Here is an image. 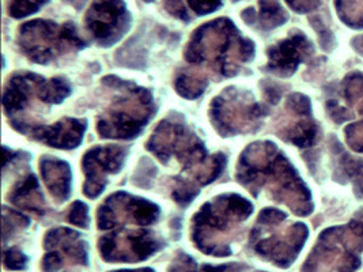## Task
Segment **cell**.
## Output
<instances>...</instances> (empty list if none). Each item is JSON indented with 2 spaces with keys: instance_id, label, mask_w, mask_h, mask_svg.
<instances>
[{
  "instance_id": "52a82bcc",
  "label": "cell",
  "mask_w": 363,
  "mask_h": 272,
  "mask_svg": "<svg viewBox=\"0 0 363 272\" xmlns=\"http://www.w3.org/2000/svg\"><path fill=\"white\" fill-rule=\"evenodd\" d=\"M152 112V97L149 91L123 82V93L99 118L97 131L102 137H135L149 123Z\"/></svg>"
},
{
  "instance_id": "4316f807",
  "label": "cell",
  "mask_w": 363,
  "mask_h": 272,
  "mask_svg": "<svg viewBox=\"0 0 363 272\" xmlns=\"http://www.w3.org/2000/svg\"><path fill=\"white\" fill-rule=\"evenodd\" d=\"M347 144L351 150L357 153H363V121L350 124L345 130Z\"/></svg>"
},
{
  "instance_id": "8992f818",
  "label": "cell",
  "mask_w": 363,
  "mask_h": 272,
  "mask_svg": "<svg viewBox=\"0 0 363 272\" xmlns=\"http://www.w3.org/2000/svg\"><path fill=\"white\" fill-rule=\"evenodd\" d=\"M363 212L345 226L321 233L302 272H355L362 260Z\"/></svg>"
},
{
  "instance_id": "603a6c76",
  "label": "cell",
  "mask_w": 363,
  "mask_h": 272,
  "mask_svg": "<svg viewBox=\"0 0 363 272\" xmlns=\"http://www.w3.org/2000/svg\"><path fill=\"white\" fill-rule=\"evenodd\" d=\"M342 94L350 105L359 102L358 112L363 115V74L351 72L342 84Z\"/></svg>"
},
{
  "instance_id": "7c38bea8",
  "label": "cell",
  "mask_w": 363,
  "mask_h": 272,
  "mask_svg": "<svg viewBox=\"0 0 363 272\" xmlns=\"http://www.w3.org/2000/svg\"><path fill=\"white\" fill-rule=\"evenodd\" d=\"M131 21L123 0H96L86 13L84 25L99 45L111 47L128 32Z\"/></svg>"
},
{
  "instance_id": "836d02e7",
  "label": "cell",
  "mask_w": 363,
  "mask_h": 272,
  "mask_svg": "<svg viewBox=\"0 0 363 272\" xmlns=\"http://www.w3.org/2000/svg\"><path fill=\"white\" fill-rule=\"evenodd\" d=\"M328 110H330V118L336 123H343L352 118V113L345 106H340L337 102H328Z\"/></svg>"
},
{
  "instance_id": "f1b7e54d",
  "label": "cell",
  "mask_w": 363,
  "mask_h": 272,
  "mask_svg": "<svg viewBox=\"0 0 363 272\" xmlns=\"http://www.w3.org/2000/svg\"><path fill=\"white\" fill-rule=\"evenodd\" d=\"M68 222L78 226V227H87L89 226V215H87V205L82 202L72 204L68 212Z\"/></svg>"
},
{
  "instance_id": "d4e9b609",
  "label": "cell",
  "mask_w": 363,
  "mask_h": 272,
  "mask_svg": "<svg viewBox=\"0 0 363 272\" xmlns=\"http://www.w3.org/2000/svg\"><path fill=\"white\" fill-rule=\"evenodd\" d=\"M29 220L16 211H7L4 208V215H3V233H4V242L7 238L16 236L18 232L23 230L25 227L29 226Z\"/></svg>"
},
{
  "instance_id": "7402d4cb",
  "label": "cell",
  "mask_w": 363,
  "mask_h": 272,
  "mask_svg": "<svg viewBox=\"0 0 363 272\" xmlns=\"http://www.w3.org/2000/svg\"><path fill=\"white\" fill-rule=\"evenodd\" d=\"M336 11L342 21L354 28H363V0H335Z\"/></svg>"
},
{
  "instance_id": "277c9868",
  "label": "cell",
  "mask_w": 363,
  "mask_h": 272,
  "mask_svg": "<svg viewBox=\"0 0 363 272\" xmlns=\"http://www.w3.org/2000/svg\"><path fill=\"white\" fill-rule=\"evenodd\" d=\"M253 205L247 199L230 193L204 204L194 218L192 239L206 255L225 257L231 254V237L238 225L247 221Z\"/></svg>"
},
{
  "instance_id": "4dcf8cb0",
  "label": "cell",
  "mask_w": 363,
  "mask_h": 272,
  "mask_svg": "<svg viewBox=\"0 0 363 272\" xmlns=\"http://www.w3.org/2000/svg\"><path fill=\"white\" fill-rule=\"evenodd\" d=\"M188 4L199 16H206L216 11L220 7L222 0H188Z\"/></svg>"
},
{
  "instance_id": "30bf717a",
  "label": "cell",
  "mask_w": 363,
  "mask_h": 272,
  "mask_svg": "<svg viewBox=\"0 0 363 272\" xmlns=\"http://www.w3.org/2000/svg\"><path fill=\"white\" fill-rule=\"evenodd\" d=\"M71 89L65 81L55 78L47 81L34 74L14 75L4 91V109L9 115L23 110L29 102L37 98L47 103H60L69 96Z\"/></svg>"
},
{
  "instance_id": "f546056e",
  "label": "cell",
  "mask_w": 363,
  "mask_h": 272,
  "mask_svg": "<svg viewBox=\"0 0 363 272\" xmlns=\"http://www.w3.org/2000/svg\"><path fill=\"white\" fill-rule=\"evenodd\" d=\"M169 272H198V266L191 256L179 254L170 264Z\"/></svg>"
},
{
  "instance_id": "ac0fdd59",
  "label": "cell",
  "mask_w": 363,
  "mask_h": 272,
  "mask_svg": "<svg viewBox=\"0 0 363 272\" xmlns=\"http://www.w3.org/2000/svg\"><path fill=\"white\" fill-rule=\"evenodd\" d=\"M40 168L52 198L59 203L65 202L71 191V170L68 164L56 158H43Z\"/></svg>"
},
{
  "instance_id": "44dd1931",
  "label": "cell",
  "mask_w": 363,
  "mask_h": 272,
  "mask_svg": "<svg viewBox=\"0 0 363 272\" xmlns=\"http://www.w3.org/2000/svg\"><path fill=\"white\" fill-rule=\"evenodd\" d=\"M260 13L257 16V21L264 29H275L286 23L289 19L287 13L281 7L279 0H259Z\"/></svg>"
},
{
  "instance_id": "d590c367",
  "label": "cell",
  "mask_w": 363,
  "mask_h": 272,
  "mask_svg": "<svg viewBox=\"0 0 363 272\" xmlns=\"http://www.w3.org/2000/svg\"><path fill=\"white\" fill-rule=\"evenodd\" d=\"M242 19L248 23V25H253L257 22V14L255 11V8H247L245 11H242Z\"/></svg>"
},
{
  "instance_id": "d6a6232c",
  "label": "cell",
  "mask_w": 363,
  "mask_h": 272,
  "mask_svg": "<svg viewBox=\"0 0 363 272\" xmlns=\"http://www.w3.org/2000/svg\"><path fill=\"white\" fill-rule=\"evenodd\" d=\"M286 3L297 13H311L315 10L321 0H286Z\"/></svg>"
},
{
  "instance_id": "ba28073f",
  "label": "cell",
  "mask_w": 363,
  "mask_h": 272,
  "mask_svg": "<svg viewBox=\"0 0 363 272\" xmlns=\"http://www.w3.org/2000/svg\"><path fill=\"white\" fill-rule=\"evenodd\" d=\"M18 45L32 62L50 63L72 50H79L86 42L72 23L57 25L47 19H35L21 26Z\"/></svg>"
},
{
  "instance_id": "484cf974",
  "label": "cell",
  "mask_w": 363,
  "mask_h": 272,
  "mask_svg": "<svg viewBox=\"0 0 363 272\" xmlns=\"http://www.w3.org/2000/svg\"><path fill=\"white\" fill-rule=\"evenodd\" d=\"M47 0H10L9 14L13 18H23L32 16L40 10Z\"/></svg>"
},
{
  "instance_id": "2e32d148",
  "label": "cell",
  "mask_w": 363,
  "mask_h": 272,
  "mask_svg": "<svg viewBox=\"0 0 363 272\" xmlns=\"http://www.w3.org/2000/svg\"><path fill=\"white\" fill-rule=\"evenodd\" d=\"M14 127L19 132L29 134L34 139L56 147V149H74L82 142L86 131V123L83 120L62 119L53 125H34L25 121L14 120Z\"/></svg>"
},
{
  "instance_id": "6da1fadb",
  "label": "cell",
  "mask_w": 363,
  "mask_h": 272,
  "mask_svg": "<svg viewBox=\"0 0 363 272\" xmlns=\"http://www.w3.org/2000/svg\"><path fill=\"white\" fill-rule=\"evenodd\" d=\"M237 177L255 195L262 188H268L277 202L286 204L301 217L309 215L313 210L309 189L271 142L249 146L240 158Z\"/></svg>"
},
{
  "instance_id": "e0dca14e",
  "label": "cell",
  "mask_w": 363,
  "mask_h": 272,
  "mask_svg": "<svg viewBox=\"0 0 363 272\" xmlns=\"http://www.w3.org/2000/svg\"><path fill=\"white\" fill-rule=\"evenodd\" d=\"M313 52L312 42L305 34L297 32L291 37L283 40L269 48L268 51V66L267 68L279 75L290 76L296 72L298 66Z\"/></svg>"
},
{
  "instance_id": "ab89813d",
  "label": "cell",
  "mask_w": 363,
  "mask_h": 272,
  "mask_svg": "<svg viewBox=\"0 0 363 272\" xmlns=\"http://www.w3.org/2000/svg\"><path fill=\"white\" fill-rule=\"evenodd\" d=\"M145 1H147V3H150V1H152V0H145Z\"/></svg>"
},
{
  "instance_id": "8fae6325",
  "label": "cell",
  "mask_w": 363,
  "mask_h": 272,
  "mask_svg": "<svg viewBox=\"0 0 363 272\" xmlns=\"http://www.w3.org/2000/svg\"><path fill=\"white\" fill-rule=\"evenodd\" d=\"M165 246V242L147 230L111 233L99 242L101 257L108 263H139Z\"/></svg>"
},
{
  "instance_id": "74e56055",
  "label": "cell",
  "mask_w": 363,
  "mask_h": 272,
  "mask_svg": "<svg viewBox=\"0 0 363 272\" xmlns=\"http://www.w3.org/2000/svg\"><path fill=\"white\" fill-rule=\"evenodd\" d=\"M112 272H155L152 268H136V270H117Z\"/></svg>"
},
{
  "instance_id": "5b68a950",
  "label": "cell",
  "mask_w": 363,
  "mask_h": 272,
  "mask_svg": "<svg viewBox=\"0 0 363 272\" xmlns=\"http://www.w3.org/2000/svg\"><path fill=\"white\" fill-rule=\"evenodd\" d=\"M284 221V212L267 208L262 211L250 233V245L255 252L279 268H289L296 261L309 237L306 225H286Z\"/></svg>"
},
{
  "instance_id": "cb8c5ba5",
  "label": "cell",
  "mask_w": 363,
  "mask_h": 272,
  "mask_svg": "<svg viewBox=\"0 0 363 272\" xmlns=\"http://www.w3.org/2000/svg\"><path fill=\"white\" fill-rule=\"evenodd\" d=\"M208 82L194 74H182L176 79V89L185 98H196L203 94Z\"/></svg>"
},
{
  "instance_id": "7a4b0ae2",
  "label": "cell",
  "mask_w": 363,
  "mask_h": 272,
  "mask_svg": "<svg viewBox=\"0 0 363 272\" xmlns=\"http://www.w3.org/2000/svg\"><path fill=\"white\" fill-rule=\"evenodd\" d=\"M253 55L255 44L241 37L226 18L200 26L185 51L189 63L208 64L225 76L235 75L244 63L252 60Z\"/></svg>"
},
{
  "instance_id": "ffe728a7",
  "label": "cell",
  "mask_w": 363,
  "mask_h": 272,
  "mask_svg": "<svg viewBox=\"0 0 363 272\" xmlns=\"http://www.w3.org/2000/svg\"><path fill=\"white\" fill-rule=\"evenodd\" d=\"M281 137L301 149L311 147L317 142L318 127L311 116H303L296 124L287 127L281 132Z\"/></svg>"
},
{
  "instance_id": "83f0119b",
  "label": "cell",
  "mask_w": 363,
  "mask_h": 272,
  "mask_svg": "<svg viewBox=\"0 0 363 272\" xmlns=\"http://www.w3.org/2000/svg\"><path fill=\"white\" fill-rule=\"evenodd\" d=\"M3 261H4V267L13 271L25 270L28 266V257L23 255L18 248H6Z\"/></svg>"
},
{
  "instance_id": "f35d334b",
  "label": "cell",
  "mask_w": 363,
  "mask_h": 272,
  "mask_svg": "<svg viewBox=\"0 0 363 272\" xmlns=\"http://www.w3.org/2000/svg\"><path fill=\"white\" fill-rule=\"evenodd\" d=\"M359 191H361V192H362V195H363V177H362V178H361V180H359Z\"/></svg>"
},
{
  "instance_id": "5bb4252c",
  "label": "cell",
  "mask_w": 363,
  "mask_h": 272,
  "mask_svg": "<svg viewBox=\"0 0 363 272\" xmlns=\"http://www.w3.org/2000/svg\"><path fill=\"white\" fill-rule=\"evenodd\" d=\"M47 254L43 259V271L65 272L67 266H87V246L79 233L59 227L47 233L44 239Z\"/></svg>"
},
{
  "instance_id": "9c48e42d",
  "label": "cell",
  "mask_w": 363,
  "mask_h": 272,
  "mask_svg": "<svg viewBox=\"0 0 363 272\" xmlns=\"http://www.w3.org/2000/svg\"><path fill=\"white\" fill-rule=\"evenodd\" d=\"M265 108L253 101L252 96L228 89L211 105V120L220 135L231 136L253 131L265 115Z\"/></svg>"
},
{
  "instance_id": "8d00e7d4",
  "label": "cell",
  "mask_w": 363,
  "mask_h": 272,
  "mask_svg": "<svg viewBox=\"0 0 363 272\" xmlns=\"http://www.w3.org/2000/svg\"><path fill=\"white\" fill-rule=\"evenodd\" d=\"M352 47L363 55V37H357V38L352 41Z\"/></svg>"
},
{
  "instance_id": "60d3db41",
  "label": "cell",
  "mask_w": 363,
  "mask_h": 272,
  "mask_svg": "<svg viewBox=\"0 0 363 272\" xmlns=\"http://www.w3.org/2000/svg\"><path fill=\"white\" fill-rule=\"evenodd\" d=\"M255 272H262V271H255Z\"/></svg>"
},
{
  "instance_id": "9a60e30c",
  "label": "cell",
  "mask_w": 363,
  "mask_h": 272,
  "mask_svg": "<svg viewBox=\"0 0 363 272\" xmlns=\"http://www.w3.org/2000/svg\"><path fill=\"white\" fill-rule=\"evenodd\" d=\"M127 150L120 146L94 147L84 154L83 170L86 183L83 192L89 198H96L106 187V176L121 169Z\"/></svg>"
},
{
  "instance_id": "d6986e66",
  "label": "cell",
  "mask_w": 363,
  "mask_h": 272,
  "mask_svg": "<svg viewBox=\"0 0 363 272\" xmlns=\"http://www.w3.org/2000/svg\"><path fill=\"white\" fill-rule=\"evenodd\" d=\"M10 200L19 208L34 212L37 215H43L45 211L44 196L33 174L26 176L13 188L10 193Z\"/></svg>"
},
{
  "instance_id": "1f68e13d",
  "label": "cell",
  "mask_w": 363,
  "mask_h": 272,
  "mask_svg": "<svg viewBox=\"0 0 363 272\" xmlns=\"http://www.w3.org/2000/svg\"><path fill=\"white\" fill-rule=\"evenodd\" d=\"M164 3H165L166 10L172 16H174V17H177L179 19H182V21H185V22L191 21L189 14H188L182 0H164Z\"/></svg>"
},
{
  "instance_id": "4fadbf2b",
  "label": "cell",
  "mask_w": 363,
  "mask_h": 272,
  "mask_svg": "<svg viewBox=\"0 0 363 272\" xmlns=\"http://www.w3.org/2000/svg\"><path fill=\"white\" fill-rule=\"evenodd\" d=\"M158 217L160 208L157 204L125 192H117L99 207L97 225L101 230H111L125 223L146 226L157 221Z\"/></svg>"
},
{
  "instance_id": "3957f363",
  "label": "cell",
  "mask_w": 363,
  "mask_h": 272,
  "mask_svg": "<svg viewBox=\"0 0 363 272\" xmlns=\"http://www.w3.org/2000/svg\"><path fill=\"white\" fill-rule=\"evenodd\" d=\"M147 149L166 164L173 157L184 164L196 186H206L222 173L226 165L223 154L208 157L198 136L182 123L162 121L147 142Z\"/></svg>"
},
{
  "instance_id": "e575fe53",
  "label": "cell",
  "mask_w": 363,
  "mask_h": 272,
  "mask_svg": "<svg viewBox=\"0 0 363 272\" xmlns=\"http://www.w3.org/2000/svg\"><path fill=\"white\" fill-rule=\"evenodd\" d=\"M315 28V30H317V33L320 34V38H321V45L324 47V48H327V50H330V42L333 41V35L330 34V30L323 25V22L320 21V19H317V23L314 25Z\"/></svg>"
}]
</instances>
